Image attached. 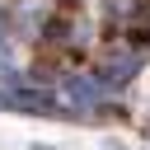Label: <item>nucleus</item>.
Here are the masks:
<instances>
[{
	"label": "nucleus",
	"mask_w": 150,
	"mask_h": 150,
	"mask_svg": "<svg viewBox=\"0 0 150 150\" xmlns=\"http://www.w3.org/2000/svg\"><path fill=\"white\" fill-rule=\"evenodd\" d=\"M56 103L70 117H112V108L122 103V94H112V84L94 70V66H75L61 75L56 84Z\"/></svg>",
	"instance_id": "1"
},
{
	"label": "nucleus",
	"mask_w": 150,
	"mask_h": 150,
	"mask_svg": "<svg viewBox=\"0 0 150 150\" xmlns=\"http://www.w3.org/2000/svg\"><path fill=\"white\" fill-rule=\"evenodd\" d=\"M145 66H150V56H141V52H136V47H127L122 38H108V42L98 47V61H94V70L112 84V94H127Z\"/></svg>",
	"instance_id": "2"
},
{
	"label": "nucleus",
	"mask_w": 150,
	"mask_h": 150,
	"mask_svg": "<svg viewBox=\"0 0 150 150\" xmlns=\"http://www.w3.org/2000/svg\"><path fill=\"white\" fill-rule=\"evenodd\" d=\"M56 14H61L56 0H14V5H9V28H14V38H23V42H42L47 28L56 23Z\"/></svg>",
	"instance_id": "3"
},
{
	"label": "nucleus",
	"mask_w": 150,
	"mask_h": 150,
	"mask_svg": "<svg viewBox=\"0 0 150 150\" xmlns=\"http://www.w3.org/2000/svg\"><path fill=\"white\" fill-rule=\"evenodd\" d=\"M145 127H150V117H145Z\"/></svg>",
	"instance_id": "4"
}]
</instances>
